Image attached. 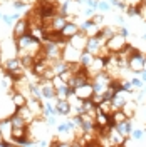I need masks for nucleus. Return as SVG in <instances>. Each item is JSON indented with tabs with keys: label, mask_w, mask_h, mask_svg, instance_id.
I'll return each mask as SVG.
<instances>
[{
	"label": "nucleus",
	"mask_w": 146,
	"mask_h": 147,
	"mask_svg": "<svg viewBox=\"0 0 146 147\" xmlns=\"http://www.w3.org/2000/svg\"><path fill=\"white\" fill-rule=\"evenodd\" d=\"M27 5L29 3H25L24 0H14V2H12V7H14L15 10H22V9H25Z\"/></svg>",
	"instance_id": "36"
},
{
	"label": "nucleus",
	"mask_w": 146,
	"mask_h": 147,
	"mask_svg": "<svg viewBox=\"0 0 146 147\" xmlns=\"http://www.w3.org/2000/svg\"><path fill=\"white\" fill-rule=\"evenodd\" d=\"M108 2H109L113 7H118V3H119V0H108Z\"/></svg>",
	"instance_id": "46"
},
{
	"label": "nucleus",
	"mask_w": 146,
	"mask_h": 147,
	"mask_svg": "<svg viewBox=\"0 0 146 147\" xmlns=\"http://www.w3.org/2000/svg\"><path fill=\"white\" fill-rule=\"evenodd\" d=\"M57 114V110H55V105H52L49 100H44V112H42V115H44V119L49 117V115H55Z\"/></svg>",
	"instance_id": "28"
},
{
	"label": "nucleus",
	"mask_w": 146,
	"mask_h": 147,
	"mask_svg": "<svg viewBox=\"0 0 146 147\" xmlns=\"http://www.w3.org/2000/svg\"><path fill=\"white\" fill-rule=\"evenodd\" d=\"M81 54H82L81 50L74 49V47L69 45V44H65V47L62 49V59H64L65 62H69V64H72V62H79Z\"/></svg>",
	"instance_id": "11"
},
{
	"label": "nucleus",
	"mask_w": 146,
	"mask_h": 147,
	"mask_svg": "<svg viewBox=\"0 0 146 147\" xmlns=\"http://www.w3.org/2000/svg\"><path fill=\"white\" fill-rule=\"evenodd\" d=\"M29 30H30V24L25 17L24 18H18L17 22L14 24V28H12V37L14 38H18V37L25 35Z\"/></svg>",
	"instance_id": "9"
},
{
	"label": "nucleus",
	"mask_w": 146,
	"mask_h": 147,
	"mask_svg": "<svg viewBox=\"0 0 146 147\" xmlns=\"http://www.w3.org/2000/svg\"><path fill=\"white\" fill-rule=\"evenodd\" d=\"M74 95L79 97L81 100H89V99H92V95H94L92 82L82 84V85H79V87H76V89H74Z\"/></svg>",
	"instance_id": "8"
},
{
	"label": "nucleus",
	"mask_w": 146,
	"mask_h": 147,
	"mask_svg": "<svg viewBox=\"0 0 146 147\" xmlns=\"http://www.w3.org/2000/svg\"><path fill=\"white\" fill-rule=\"evenodd\" d=\"M91 18H92V22H94L96 25H99V27H102V24H104V17H102L101 13H94V15H92Z\"/></svg>",
	"instance_id": "37"
},
{
	"label": "nucleus",
	"mask_w": 146,
	"mask_h": 147,
	"mask_svg": "<svg viewBox=\"0 0 146 147\" xmlns=\"http://www.w3.org/2000/svg\"><path fill=\"white\" fill-rule=\"evenodd\" d=\"M113 9V5H111L108 0H99V5H98V10H101V12H109V10Z\"/></svg>",
	"instance_id": "32"
},
{
	"label": "nucleus",
	"mask_w": 146,
	"mask_h": 147,
	"mask_svg": "<svg viewBox=\"0 0 146 147\" xmlns=\"http://www.w3.org/2000/svg\"><path fill=\"white\" fill-rule=\"evenodd\" d=\"M91 100L94 102L96 105H99L101 102L104 100V99H102V94H94V95H92V99H91Z\"/></svg>",
	"instance_id": "40"
},
{
	"label": "nucleus",
	"mask_w": 146,
	"mask_h": 147,
	"mask_svg": "<svg viewBox=\"0 0 146 147\" xmlns=\"http://www.w3.org/2000/svg\"><path fill=\"white\" fill-rule=\"evenodd\" d=\"M10 100H12L14 109H18V107L27 105V95L20 90H14V92H10Z\"/></svg>",
	"instance_id": "16"
},
{
	"label": "nucleus",
	"mask_w": 146,
	"mask_h": 147,
	"mask_svg": "<svg viewBox=\"0 0 146 147\" xmlns=\"http://www.w3.org/2000/svg\"><path fill=\"white\" fill-rule=\"evenodd\" d=\"M0 18H3V13H2V12H0Z\"/></svg>",
	"instance_id": "49"
},
{
	"label": "nucleus",
	"mask_w": 146,
	"mask_h": 147,
	"mask_svg": "<svg viewBox=\"0 0 146 147\" xmlns=\"http://www.w3.org/2000/svg\"><path fill=\"white\" fill-rule=\"evenodd\" d=\"M29 34H30V35L34 37V38L40 40L42 44L46 42L47 32H46V28L42 27V25H30V30H29Z\"/></svg>",
	"instance_id": "19"
},
{
	"label": "nucleus",
	"mask_w": 146,
	"mask_h": 147,
	"mask_svg": "<svg viewBox=\"0 0 146 147\" xmlns=\"http://www.w3.org/2000/svg\"><path fill=\"white\" fill-rule=\"evenodd\" d=\"M18 59H20V64H22V67L25 69V70H32V65H34V62H35V57L34 55H18Z\"/></svg>",
	"instance_id": "26"
},
{
	"label": "nucleus",
	"mask_w": 146,
	"mask_h": 147,
	"mask_svg": "<svg viewBox=\"0 0 146 147\" xmlns=\"http://www.w3.org/2000/svg\"><path fill=\"white\" fill-rule=\"evenodd\" d=\"M131 137L134 139V140H141V139L145 137V129H133Z\"/></svg>",
	"instance_id": "33"
},
{
	"label": "nucleus",
	"mask_w": 146,
	"mask_h": 147,
	"mask_svg": "<svg viewBox=\"0 0 146 147\" xmlns=\"http://www.w3.org/2000/svg\"><path fill=\"white\" fill-rule=\"evenodd\" d=\"M129 99H133V92H128V90L123 89V90H118L114 94V97L111 99V104H113L114 110H118V109H123V105H124Z\"/></svg>",
	"instance_id": "6"
},
{
	"label": "nucleus",
	"mask_w": 146,
	"mask_h": 147,
	"mask_svg": "<svg viewBox=\"0 0 146 147\" xmlns=\"http://www.w3.org/2000/svg\"><path fill=\"white\" fill-rule=\"evenodd\" d=\"M98 107H99V110L102 112V114H108V115L114 112V107H113L111 100H102V102L99 104V105H98Z\"/></svg>",
	"instance_id": "29"
},
{
	"label": "nucleus",
	"mask_w": 146,
	"mask_h": 147,
	"mask_svg": "<svg viewBox=\"0 0 146 147\" xmlns=\"http://www.w3.org/2000/svg\"><path fill=\"white\" fill-rule=\"evenodd\" d=\"M79 30L81 32H84L87 37H92V35H96L98 32L101 30L99 25H96L94 22H92V18H86L84 22H81L79 24Z\"/></svg>",
	"instance_id": "12"
},
{
	"label": "nucleus",
	"mask_w": 146,
	"mask_h": 147,
	"mask_svg": "<svg viewBox=\"0 0 146 147\" xmlns=\"http://www.w3.org/2000/svg\"><path fill=\"white\" fill-rule=\"evenodd\" d=\"M116 129H118L124 137H131V132H133V122H131V119H126V120H123V122H119V124H116Z\"/></svg>",
	"instance_id": "21"
},
{
	"label": "nucleus",
	"mask_w": 146,
	"mask_h": 147,
	"mask_svg": "<svg viewBox=\"0 0 146 147\" xmlns=\"http://www.w3.org/2000/svg\"><path fill=\"white\" fill-rule=\"evenodd\" d=\"M145 24H146V20H145Z\"/></svg>",
	"instance_id": "50"
},
{
	"label": "nucleus",
	"mask_w": 146,
	"mask_h": 147,
	"mask_svg": "<svg viewBox=\"0 0 146 147\" xmlns=\"http://www.w3.org/2000/svg\"><path fill=\"white\" fill-rule=\"evenodd\" d=\"M116 24H118V27H123V25H124V18L121 17V15H118V17H116Z\"/></svg>",
	"instance_id": "45"
},
{
	"label": "nucleus",
	"mask_w": 146,
	"mask_h": 147,
	"mask_svg": "<svg viewBox=\"0 0 146 147\" xmlns=\"http://www.w3.org/2000/svg\"><path fill=\"white\" fill-rule=\"evenodd\" d=\"M104 67H106V62H104V57H99V55H96L94 57V60H92V64L87 67V72L91 75V79L94 75H98L99 72L104 70Z\"/></svg>",
	"instance_id": "14"
},
{
	"label": "nucleus",
	"mask_w": 146,
	"mask_h": 147,
	"mask_svg": "<svg viewBox=\"0 0 146 147\" xmlns=\"http://www.w3.org/2000/svg\"><path fill=\"white\" fill-rule=\"evenodd\" d=\"M123 112L126 114L128 119H133V117L136 115V112H138V102L134 100V99H129V100L123 105Z\"/></svg>",
	"instance_id": "20"
},
{
	"label": "nucleus",
	"mask_w": 146,
	"mask_h": 147,
	"mask_svg": "<svg viewBox=\"0 0 146 147\" xmlns=\"http://www.w3.org/2000/svg\"><path fill=\"white\" fill-rule=\"evenodd\" d=\"M15 42H17V49H18L17 57L18 55H25V54L34 55V57H44V54H42V42L34 38L29 32L25 35L15 38Z\"/></svg>",
	"instance_id": "1"
},
{
	"label": "nucleus",
	"mask_w": 146,
	"mask_h": 147,
	"mask_svg": "<svg viewBox=\"0 0 146 147\" xmlns=\"http://www.w3.org/2000/svg\"><path fill=\"white\" fill-rule=\"evenodd\" d=\"M0 136L5 140H12V122H10V117L0 119Z\"/></svg>",
	"instance_id": "17"
},
{
	"label": "nucleus",
	"mask_w": 146,
	"mask_h": 147,
	"mask_svg": "<svg viewBox=\"0 0 146 147\" xmlns=\"http://www.w3.org/2000/svg\"><path fill=\"white\" fill-rule=\"evenodd\" d=\"M24 2H25V3H35L37 0H24Z\"/></svg>",
	"instance_id": "48"
},
{
	"label": "nucleus",
	"mask_w": 146,
	"mask_h": 147,
	"mask_svg": "<svg viewBox=\"0 0 146 147\" xmlns=\"http://www.w3.org/2000/svg\"><path fill=\"white\" fill-rule=\"evenodd\" d=\"M50 82H52V85H54L55 89H61V87H64L65 84H67V82L64 80V77H62L61 74H55L54 77L50 79Z\"/></svg>",
	"instance_id": "30"
},
{
	"label": "nucleus",
	"mask_w": 146,
	"mask_h": 147,
	"mask_svg": "<svg viewBox=\"0 0 146 147\" xmlns=\"http://www.w3.org/2000/svg\"><path fill=\"white\" fill-rule=\"evenodd\" d=\"M109 139H111V142H113V146H123V144H124V140H126V137H124V136H123L116 127L109 132Z\"/></svg>",
	"instance_id": "22"
},
{
	"label": "nucleus",
	"mask_w": 146,
	"mask_h": 147,
	"mask_svg": "<svg viewBox=\"0 0 146 147\" xmlns=\"http://www.w3.org/2000/svg\"><path fill=\"white\" fill-rule=\"evenodd\" d=\"M0 50H2V54H3V57H5V60H7V59H12V57H17L18 49H17L15 38L12 37V38L2 40V42H0Z\"/></svg>",
	"instance_id": "4"
},
{
	"label": "nucleus",
	"mask_w": 146,
	"mask_h": 147,
	"mask_svg": "<svg viewBox=\"0 0 146 147\" xmlns=\"http://www.w3.org/2000/svg\"><path fill=\"white\" fill-rule=\"evenodd\" d=\"M118 34H121V35H124V37H128V35H129L128 28L124 27V25H123V27H118Z\"/></svg>",
	"instance_id": "43"
},
{
	"label": "nucleus",
	"mask_w": 146,
	"mask_h": 147,
	"mask_svg": "<svg viewBox=\"0 0 146 147\" xmlns=\"http://www.w3.org/2000/svg\"><path fill=\"white\" fill-rule=\"evenodd\" d=\"M77 32H81V30H79V24L74 22V20H67V24H65L64 27H62V30H61V34H62V37H64L65 40H69L71 37H74Z\"/></svg>",
	"instance_id": "15"
},
{
	"label": "nucleus",
	"mask_w": 146,
	"mask_h": 147,
	"mask_svg": "<svg viewBox=\"0 0 146 147\" xmlns=\"http://www.w3.org/2000/svg\"><path fill=\"white\" fill-rule=\"evenodd\" d=\"M14 112L20 114V115L24 117V120L27 122L29 125H30V124H32V122L37 119V115H35V114H34V112H32L30 109H29L27 105H24V107H18V109H14Z\"/></svg>",
	"instance_id": "18"
},
{
	"label": "nucleus",
	"mask_w": 146,
	"mask_h": 147,
	"mask_svg": "<svg viewBox=\"0 0 146 147\" xmlns=\"http://www.w3.org/2000/svg\"><path fill=\"white\" fill-rule=\"evenodd\" d=\"M94 12H96V9H91V7H87V9L82 12V13H84V15H86L87 18H91L92 15H94Z\"/></svg>",
	"instance_id": "42"
},
{
	"label": "nucleus",
	"mask_w": 146,
	"mask_h": 147,
	"mask_svg": "<svg viewBox=\"0 0 146 147\" xmlns=\"http://www.w3.org/2000/svg\"><path fill=\"white\" fill-rule=\"evenodd\" d=\"M138 17H141L143 20H146V0H143V3L138 7Z\"/></svg>",
	"instance_id": "35"
},
{
	"label": "nucleus",
	"mask_w": 146,
	"mask_h": 147,
	"mask_svg": "<svg viewBox=\"0 0 146 147\" xmlns=\"http://www.w3.org/2000/svg\"><path fill=\"white\" fill-rule=\"evenodd\" d=\"M131 84H133V87H134L136 90H141V89L145 87V82H143L139 77H133V79H131Z\"/></svg>",
	"instance_id": "34"
},
{
	"label": "nucleus",
	"mask_w": 146,
	"mask_h": 147,
	"mask_svg": "<svg viewBox=\"0 0 146 147\" xmlns=\"http://www.w3.org/2000/svg\"><path fill=\"white\" fill-rule=\"evenodd\" d=\"M102 45H106V40H104L101 35H92V37L87 38L86 52H89V54H92V55H98Z\"/></svg>",
	"instance_id": "7"
},
{
	"label": "nucleus",
	"mask_w": 146,
	"mask_h": 147,
	"mask_svg": "<svg viewBox=\"0 0 146 147\" xmlns=\"http://www.w3.org/2000/svg\"><path fill=\"white\" fill-rule=\"evenodd\" d=\"M71 102L69 99H55V110H57V115H62V117H71Z\"/></svg>",
	"instance_id": "13"
},
{
	"label": "nucleus",
	"mask_w": 146,
	"mask_h": 147,
	"mask_svg": "<svg viewBox=\"0 0 146 147\" xmlns=\"http://www.w3.org/2000/svg\"><path fill=\"white\" fill-rule=\"evenodd\" d=\"M141 80H143V82L146 84V69L143 70V72H141Z\"/></svg>",
	"instance_id": "47"
},
{
	"label": "nucleus",
	"mask_w": 146,
	"mask_h": 147,
	"mask_svg": "<svg viewBox=\"0 0 146 147\" xmlns=\"http://www.w3.org/2000/svg\"><path fill=\"white\" fill-rule=\"evenodd\" d=\"M124 45H128V37L121 35V34H114L109 40H106V47L109 49L113 54H118Z\"/></svg>",
	"instance_id": "5"
},
{
	"label": "nucleus",
	"mask_w": 146,
	"mask_h": 147,
	"mask_svg": "<svg viewBox=\"0 0 146 147\" xmlns=\"http://www.w3.org/2000/svg\"><path fill=\"white\" fill-rule=\"evenodd\" d=\"M69 62H65L64 59H59V60H54L52 62V70L54 74H64L65 70H69Z\"/></svg>",
	"instance_id": "23"
},
{
	"label": "nucleus",
	"mask_w": 146,
	"mask_h": 147,
	"mask_svg": "<svg viewBox=\"0 0 146 147\" xmlns=\"http://www.w3.org/2000/svg\"><path fill=\"white\" fill-rule=\"evenodd\" d=\"M126 15H128V17H136L138 7H126Z\"/></svg>",
	"instance_id": "39"
},
{
	"label": "nucleus",
	"mask_w": 146,
	"mask_h": 147,
	"mask_svg": "<svg viewBox=\"0 0 146 147\" xmlns=\"http://www.w3.org/2000/svg\"><path fill=\"white\" fill-rule=\"evenodd\" d=\"M87 38H89V37L86 35L84 32H77L74 37H71V38L67 40V44L72 45L74 49H77V50L84 52V50H86V45H87Z\"/></svg>",
	"instance_id": "10"
},
{
	"label": "nucleus",
	"mask_w": 146,
	"mask_h": 147,
	"mask_svg": "<svg viewBox=\"0 0 146 147\" xmlns=\"http://www.w3.org/2000/svg\"><path fill=\"white\" fill-rule=\"evenodd\" d=\"M111 115H113V119H114V122H116V124H119V122H123V120H126V119H128V117H126V114L123 112V109L114 110V112H113Z\"/></svg>",
	"instance_id": "31"
},
{
	"label": "nucleus",
	"mask_w": 146,
	"mask_h": 147,
	"mask_svg": "<svg viewBox=\"0 0 146 147\" xmlns=\"http://www.w3.org/2000/svg\"><path fill=\"white\" fill-rule=\"evenodd\" d=\"M94 57H96V55H92V54H89V52H86V50H84V52L81 54V59H79V64H81L82 67H86V69H87V67H89V65L92 64Z\"/></svg>",
	"instance_id": "27"
},
{
	"label": "nucleus",
	"mask_w": 146,
	"mask_h": 147,
	"mask_svg": "<svg viewBox=\"0 0 146 147\" xmlns=\"http://www.w3.org/2000/svg\"><path fill=\"white\" fill-rule=\"evenodd\" d=\"M37 146H40V147H50V142H49V140H46V139H40V140L37 142Z\"/></svg>",
	"instance_id": "44"
},
{
	"label": "nucleus",
	"mask_w": 146,
	"mask_h": 147,
	"mask_svg": "<svg viewBox=\"0 0 146 147\" xmlns=\"http://www.w3.org/2000/svg\"><path fill=\"white\" fill-rule=\"evenodd\" d=\"M62 49L64 47L61 45V44H57V42H52V40H46L44 44H42V54L46 59L49 60H59V59H62Z\"/></svg>",
	"instance_id": "3"
},
{
	"label": "nucleus",
	"mask_w": 146,
	"mask_h": 147,
	"mask_svg": "<svg viewBox=\"0 0 146 147\" xmlns=\"http://www.w3.org/2000/svg\"><path fill=\"white\" fill-rule=\"evenodd\" d=\"M72 94H74V89L69 85V84H65L64 87L57 89V92H55V99H69Z\"/></svg>",
	"instance_id": "24"
},
{
	"label": "nucleus",
	"mask_w": 146,
	"mask_h": 147,
	"mask_svg": "<svg viewBox=\"0 0 146 147\" xmlns=\"http://www.w3.org/2000/svg\"><path fill=\"white\" fill-rule=\"evenodd\" d=\"M118 34V27H111V25H106V27H101V30L96 34V35H101L104 40H109L111 37Z\"/></svg>",
	"instance_id": "25"
},
{
	"label": "nucleus",
	"mask_w": 146,
	"mask_h": 147,
	"mask_svg": "<svg viewBox=\"0 0 146 147\" xmlns=\"http://www.w3.org/2000/svg\"><path fill=\"white\" fill-rule=\"evenodd\" d=\"M86 3H87V7H91V9H96V10H98L99 0H86Z\"/></svg>",
	"instance_id": "41"
},
{
	"label": "nucleus",
	"mask_w": 146,
	"mask_h": 147,
	"mask_svg": "<svg viewBox=\"0 0 146 147\" xmlns=\"http://www.w3.org/2000/svg\"><path fill=\"white\" fill-rule=\"evenodd\" d=\"M128 69L133 74H141L146 69V55L145 52L134 49L133 54L128 57Z\"/></svg>",
	"instance_id": "2"
},
{
	"label": "nucleus",
	"mask_w": 146,
	"mask_h": 147,
	"mask_svg": "<svg viewBox=\"0 0 146 147\" xmlns=\"http://www.w3.org/2000/svg\"><path fill=\"white\" fill-rule=\"evenodd\" d=\"M126 3V7H139L143 3V0H123Z\"/></svg>",
	"instance_id": "38"
}]
</instances>
